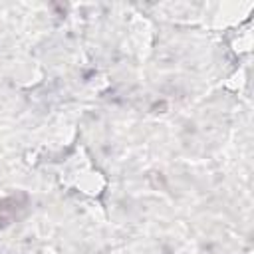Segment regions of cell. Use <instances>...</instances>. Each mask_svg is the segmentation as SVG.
Masks as SVG:
<instances>
[{"label": "cell", "mask_w": 254, "mask_h": 254, "mask_svg": "<svg viewBox=\"0 0 254 254\" xmlns=\"http://www.w3.org/2000/svg\"><path fill=\"white\" fill-rule=\"evenodd\" d=\"M26 200H28V196L24 192L2 198L0 200V226H8L16 218V214L26 206Z\"/></svg>", "instance_id": "cell-1"}]
</instances>
